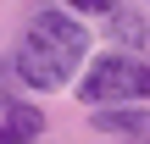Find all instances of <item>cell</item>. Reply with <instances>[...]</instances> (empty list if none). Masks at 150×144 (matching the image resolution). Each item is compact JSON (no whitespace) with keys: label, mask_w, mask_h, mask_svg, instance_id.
<instances>
[{"label":"cell","mask_w":150,"mask_h":144,"mask_svg":"<svg viewBox=\"0 0 150 144\" xmlns=\"http://www.w3.org/2000/svg\"><path fill=\"white\" fill-rule=\"evenodd\" d=\"M89 61V28L67 11H33V22L22 28L17 39V55H11V72L39 89V94H56L61 83H72V72Z\"/></svg>","instance_id":"obj_1"},{"label":"cell","mask_w":150,"mask_h":144,"mask_svg":"<svg viewBox=\"0 0 150 144\" xmlns=\"http://www.w3.org/2000/svg\"><path fill=\"white\" fill-rule=\"evenodd\" d=\"M78 100L95 105H128V100H150V61L128 55V50H106L95 61H83L78 78Z\"/></svg>","instance_id":"obj_2"},{"label":"cell","mask_w":150,"mask_h":144,"mask_svg":"<svg viewBox=\"0 0 150 144\" xmlns=\"http://www.w3.org/2000/svg\"><path fill=\"white\" fill-rule=\"evenodd\" d=\"M45 133V111L28 100H0V144H33Z\"/></svg>","instance_id":"obj_3"},{"label":"cell","mask_w":150,"mask_h":144,"mask_svg":"<svg viewBox=\"0 0 150 144\" xmlns=\"http://www.w3.org/2000/svg\"><path fill=\"white\" fill-rule=\"evenodd\" d=\"M95 128L100 133H117L128 144H150V111L145 105H100L95 111Z\"/></svg>","instance_id":"obj_4"},{"label":"cell","mask_w":150,"mask_h":144,"mask_svg":"<svg viewBox=\"0 0 150 144\" xmlns=\"http://www.w3.org/2000/svg\"><path fill=\"white\" fill-rule=\"evenodd\" d=\"M111 33H117V44H139V50H145V39H150V28H145L139 11H111Z\"/></svg>","instance_id":"obj_5"},{"label":"cell","mask_w":150,"mask_h":144,"mask_svg":"<svg viewBox=\"0 0 150 144\" xmlns=\"http://www.w3.org/2000/svg\"><path fill=\"white\" fill-rule=\"evenodd\" d=\"M67 11H83V17H111L117 11V0H61Z\"/></svg>","instance_id":"obj_6"},{"label":"cell","mask_w":150,"mask_h":144,"mask_svg":"<svg viewBox=\"0 0 150 144\" xmlns=\"http://www.w3.org/2000/svg\"><path fill=\"white\" fill-rule=\"evenodd\" d=\"M134 6H139V0H134Z\"/></svg>","instance_id":"obj_7"}]
</instances>
